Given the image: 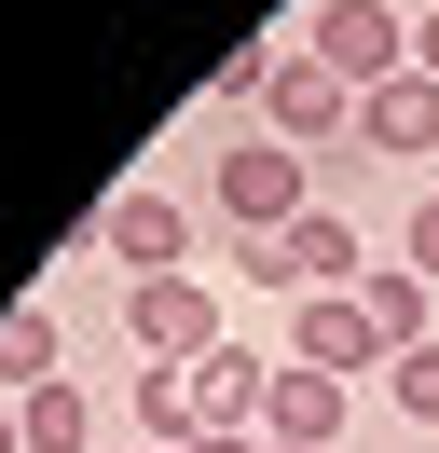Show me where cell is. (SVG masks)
<instances>
[{
	"label": "cell",
	"instance_id": "obj_1",
	"mask_svg": "<svg viewBox=\"0 0 439 453\" xmlns=\"http://www.w3.org/2000/svg\"><path fill=\"white\" fill-rule=\"evenodd\" d=\"M206 193H220V220H234V234H289L302 206H329V193H316V151H289V138H234Z\"/></svg>",
	"mask_w": 439,
	"mask_h": 453
},
{
	"label": "cell",
	"instance_id": "obj_2",
	"mask_svg": "<svg viewBox=\"0 0 439 453\" xmlns=\"http://www.w3.org/2000/svg\"><path fill=\"white\" fill-rule=\"evenodd\" d=\"M234 275L247 288H357L371 261H357V220H343V206H302L289 234H234Z\"/></svg>",
	"mask_w": 439,
	"mask_h": 453
},
{
	"label": "cell",
	"instance_id": "obj_3",
	"mask_svg": "<svg viewBox=\"0 0 439 453\" xmlns=\"http://www.w3.org/2000/svg\"><path fill=\"white\" fill-rule=\"evenodd\" d=\"M124 343H137L151 371H192V357H220L234 330H220V288H206V275H137V288H124Z\"/></svg>",
	"mask_w": 439,
	"mask_h": 453
},
{
	"label": "cell",
	"instance_id": "obj_4",
	"mask_svg": "<svg viewBox=\"0 0 439 453\" xmlns=\"http://www.w3.org/2000/svg\"><path fill=\"white\" fill-rule=\"evenodd\" d=\"M261 138H289V151H329V138H357V83L329 56H274V83H261Z\"/></svg>",
	"mask_w": 439,
	"mask_h": 453
},
{
	"label": "cell",
	"instance_id": "obj_5",
	"mask_svg": "<svg viewBox=\"0 0 439 453\" xmlns=\"http://www.w3.org/2000/svg\"><path fill=\"white\" fill-rule=\"evenodd\" d=\"M302 56H329L357 96H371V83H398V69H412V28L384 14V0H316V14H302Z\"/></svg>",
	"mask_w": 439,
	"mask_h": 453
},
{
	"label": "cell",
	"instance_id": "obj_6",
	"mask_svg": "<svg viewBox=\"0 0 439 453\" xmlns=\"http://www.w3.org/2000/svg\"><path fill=\"white\" fill-rule=\"evenodd\" d=\"M96 248L124 261V288H137V275H192V261H179V248H192L179 193H110V206H96Z\"/></svg>",
	"mask_w": 439,
	"mask_h": 453
},
{
	"label": "cell",
	"instance_id": "obj_7",
	"mask_svg": "<svg viewBox=\"0 0 439 453\" xmlns=\"http://www.w3.org/2000/svg\"><path fill=\"white\" fill-rule=\"evenodd\" d=\"M261 440L274 453H343V371H274V398H261Z\"/></svg>",
	"mask_w": 439,
	"mask_h": 453
},
{
	"label": "cell",
	"instance_id": "obj_8",
	"mask_svg": "<svg viewBox=\"0 0 439 453\" xmlns=\"http://www.w3.org/2000/svg\"><path fill=\"white\" fill-rule=\"evenodd\" d=\"M302 371H384V330L357 316V288H302V330H289Z\"/></svg>",
	"mask_w": 439,
	"mask_h": 453
},
{
	"label": "cell",
	"instance_id": "obj_9",
	"mask_svg": "<svg viewBox=\"0 0 439 453\" xmlns=\"http://www.w3.org/2000/svg\"><path fill=\"white\" fill-rule=\"evenodd\" d=\"M357 151H439V83L426 69H398V83L357 96Z\"/></svg>",
	"mask_w": 439,
	"mask_h": 453
},
{
	"label": "cell",
	"instance_id": "obj_10",
	"mask_svg": "<svg viewBox=\"0 0 439 453\" xmlns=\"http://www.w3.org/2000/svg\"><path fill=\"white\" fill-rule=\"evenodd\" d=\"M14 440H27V453H110V426H96V398L55 371V385H27V398H14Z\"/></svg>",
	"mask_w": 439,
	"mask_h": 453
},
{
	"label": "cell",
	"instance_id": "obj_11",
	"mask_svg": "<svg viewBox=\"0 0 439 453\" xmlns=\"http://www.w3.org/2000/svg\"><path fill=\"white\" fill-rule=\"evenodd\" d=\"M426 303H439V288L412 275V261H371V275H357V316L384 330V357H412V343H439V330H426Z\"/></svg>",
	"mask_w": 439,
	"mask_h": 453
},
{
	"label": "cell",
	"instance_id": "obj_12",
	"mask_svg": "<svg viewBox=\"0 0 439 453\" xmlns=\"http://www.w3.org/2000/svg\"><path fill=\"white\" fill-rule=\"evenodd\" d=\"M192 398H206V426H234V440H261V398H274V371L247 357V343H220V357H192Z\"/></svg>",
	"mask_w": 439,
	"mask_h": 453
},
{
	"label": "cell",
	"instance_id": "obj_13",
	"mask_svg": "<svg viewBox=\"0 0 439 453\" xmlns=\"http://www.w3.org/2000/svg\"><path fill=\"white\" fill-rule=\"evenodd\" d=\"M137 440H151V453H192V440H206V398H192V371H137Z\"/></svg>",
	"mask_w": 439,
	"mask_h": 453
},
{
	"label": "cell",
	"instance_id": "obj_14",
	"mask_svg": "<svg viewBox=\"0 0 439 453\" xmlns=\"http://www.w3.org/2000/svg\"><path fill=\"white\" fill-rule=\"evenodd\" d=\"M27 385H55V303L0 316V398H27Z\"/></svg>",
	"mask_w": 439,
	"mask_h": 453
},
{
	"label": "cell",
	"instance_id": "obj_15",
	"mask_svg": "<svg viewBox=\"0 0 439 453\" xmlns=\"http://www.w3.org/2000/svg\"><path fill=\"white\" fill-rule=\"evenodd\" d=\"M274 56H289V42H234V56L206 69V96H220V111H234V96H261V83H274Z\"/></svg>",
	"mask_w": 439,
	"mask_h": 453
},
{
	"label": "cell",
	"instance_id": "obj_16",
	"mask_svg": "<svg viewBox=\"0 0 439 453\" xmlns=\"http://www.w3.org/2000/svg\"><path fill=\"white\" fill-rule=\"evenodd\" d=\"M384 371H398V412L439 426V343H412V357H384Z\"/></svg>",
	"mask_w": 439,
	"mask_h": 453
},
{
	"label": "cell",
	"instance_id": "obj_17",
	"mask_svg": "<svg viewBox=\"0 0 439 453\" xmlns=\"http://www.w3.org/2000/svg\"><path fill=\"white\" fill-rule=\"evenodd\" d=\"M398 261H412V275H426V288H439V193H426V206H412V234H398Z\"/></svg>",
	"mask_w": 439,
	"mask_h": 453
},
{
	"label": "cell",
	"instance_id": "obj_18",
	"mask_svg": "<svg viewBox=\"0 0 439 453\" xmlns=\"http://www.w3.org/2000/svg\"><path fill=\"white\" fill-rule=\"evenodd\" d=\"M412 69H426V83H439V14H426V28H412Z\"/></svg>",
	"mask_w": 439,
	"mask_h": 453
},
{
	"label": "cell",
	"instance_id": "obj_19",
	"mask_svg": "<svg viewBox=\"0 0 439 453\" xmlns=\"http://www.w3.org/2000/svg\"><path fill=\"white\" fill-rule=\"evenodd\" d=\"M192 453H261V440H234V426H206V440H192Z\"/></svg>",
	"mask_w": 439,
	"mask_h": 453
},
{
	"label": "cell",
	"instance_id": "obj_20",
	"mask_svg": "<svg viewBox=\"0 0 439 453\" xmlns=\"http://www.w3.org/2000/svg\"><path fill=\"white\" fill-rule=\"evenodd\" d=\"M0 453H27V440H14V398H0Z\"/></svg>",
	"mask_w": 439,
	"mask_h": 453
},
{
	"label": "cell",
	"instance_id": "obj_21",
	"mask_svg": "<svg viewBox=\"0 0 439 453\" xmlns=\"http://www.w3.org/2000/svg\"><path fill=\"white\" fill-rule=\"evenodd\" d=\"M110 453H151V440H110Z\"/></svg>",
	"mask_w": 439,
	"mask_h": 453
},
{
	"label": "cell",
	"instance_id": "obj_22",
	"mask_svg": "<svg viewBox=\"0 0 439 453\" xmlns=\"http://www.w3.org/2000/svg\"><path fill=\"white\" fill-rule=\"evenodd\" d=\"M261 453H274V440H261Z\"/></svg>",
	"mask_w": 439,
	"mask_h": 453
}]
</instances>
